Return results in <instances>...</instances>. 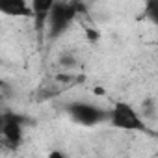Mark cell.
<instances>
[{
  "mask_svg": "<svg viewBox=\"0 0 158 158\" xmlns=\"http://www.w3.org/2000/svg\"><path fill=\"white\" fill-rule=\"evenodd\" d=\"M108 123L117 128V130H125V132H149L151 134V128L145 121V117L128 102L125 101H119L115 102L112 108H110V119Z\"/></svg>",
  "mask_w": 158,
  "mask_h": 158,
  "instance_id": "1",
  "label": "cell"
},
{
  "mask_svg": "<svg viewBox=\"0 0 158 158\" xmlns=\"http://www.w3.org/2000/svg\"><path fill=\"white\" fill-rule=\"evenodd\" d=\"M80 10H82V6L74 4V2H54V8L48 17V26H47L48 37L56 39L61 34H65L71 28V24L74 23Z\"/></svg>",
  "mask_w": 158,
  "mask_h": 158,
  "instance_id": "2",
  "label": "cell"
},
{
  "mask_svg": "<svg viewBox=\"0 0 158 158\" xmlns=\"http://www.w3.org/2000/svg\"><path fill=\"white\" fill-rule=\"evenodd\" d=\"M67 114L74 123L82 125V127H95V125L110 119V110H104V108H101L93 102H88V101L71 102L67 106Z\"/></svg>",
  "mask_w": 158,
  "mask_h": 158,
  "instance_id": "3",
  "label": "cell"
},
{
  "mask_svg": "<svg viewBox=\"0 0 158 158\" xmlns=\"http://www.w3.org/2000/svg\"><path fill=\"white\" fill-rule=\"evenodd\" d=\"M24 138V121L17 114H4L2 117V139L10 149H19Z\"/></svg>",
  "mask_w": 158,
  "mask_h": 158,
  "instance_id": "4",
  "label": "cell"
},
{
  "mask_svg": "<svg viewBox=\"0 0 158 158\" xmlns=\"http://www.w3.org/2000/svg\"><path fill=\"white\" fill-rule=\"evenodd\" d=\"M30 8H32V19H34L35 32L41 37L48 26V17H50V11L54 8V2L52 0H32Z\"/></svg>",
  "mask_w": 158,
  "mask_h": 158,
  "instance_id": "5",
  "label": "cell"
},
{
  "mask_svg": "<svg viewBox=\"0 0 158 158\" xmlns=\"http://www.w3.org/2000/svg\"><path fill=\"white\" fill-rule=\"evenodd\" d=\"M0 11L6 15H13V17H19V15L32 17V8L24 0H0Z\"/></svg>",
  "mask_w": 158,
  "mask_h": 158,
  "instance_id": "6",
  "label": "cell"
},
{
  "mask_svg": "<svg viewBox=\"0 0 158 158\" xmlns=\"http://www.w3.org/2000/svg\"><path fill=\"white\" fill-rule=\"evenodd\" d=\"M145 15H147V19H149L152 24L158 26V0L149 2V4L145 6Z\"/></svg>",
  "mask_w": 158,
  "mask_h": 158,
  "instance_id": "7",
  "label": "cell"
},
{
  "mask_svg": "<svg viewBox=\"0 0 158 158\" xmlns=\"http://www.w3.org/2000/svg\"><path fill=\"white\" fill-rule=\"evenodd\" d=\"M47 158H67V154H65L63 151H60V149H52Z\"/></svg>",
  "mask_w": 158,
  "mask_h": 158,
  "instance_id": "8",
  "label": "cell"
}]
</instances>
